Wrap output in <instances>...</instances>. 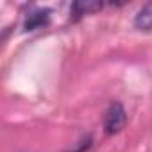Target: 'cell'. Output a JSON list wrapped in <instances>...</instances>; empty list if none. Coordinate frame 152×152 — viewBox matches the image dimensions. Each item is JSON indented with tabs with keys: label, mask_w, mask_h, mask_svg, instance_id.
Returning a JSON list of instances; mask_svg holds the SVG:
<instances>
[{
	"label": "cell",
	"mask_w": 152,
	"mask_h": 152,
	"mask_svg": "<svg viewBox=\"0 0 152 152\" xmlns=\"http://www.w3.org/2000/svg\"><path fill=\"white\" fill-rule=\"evenodd\" d=\"M127 124V113L120 102H113L104 116V131L106 134H116L120 132Z\"/></svg>",
	"instance_id": "obj_1"
},
{
	"label": "cell",
	"mask_w": 152,
	"mask_h": 152,
	"mask_svg": "<svg viewBox=\"0 0 152 152\" xmlns=\"http://www.w3.org/2000/svg\"><path fill=\"white\" fill-rule=\"evenodd\" d=\"M48 22H50V11L48 9H38V11H34L27 16L25 29L27 31H36V29L45 27Z\"/></svg>",
	"instance_id": "obj_2"
},
{
	"label": "cell",
	"mask_w": 152,
	"mask_h": 152,
	"mask_svg": "<svg viewBox=\"0 0 152 152\" xmlns=\"http://www.w3.org/2000/svg\"><path fill=\"white\" fill-rule=\"evenodd\" d=\"M134 27L138 31H152V2L145 4L134 16Z\"/></svg>",
	"instance_id": "obj_3"
},
{
	"label": "cell",
	"mask_w": 152,
	"mask_h": 152,
	"mask_svg": "<svg viewBox=\"0 0 152 152\" xmlns=\"http://www.w3.org/2000/svg\"><path fill=\"white\" fill-rule=\"evenodd\" d=\"M102 9V2H93V0H88V2H75L72 6V15H75V18L84 16V15H91Z\"/></svg>",
	"instance_id": "obj_4"
}]
</instances>
